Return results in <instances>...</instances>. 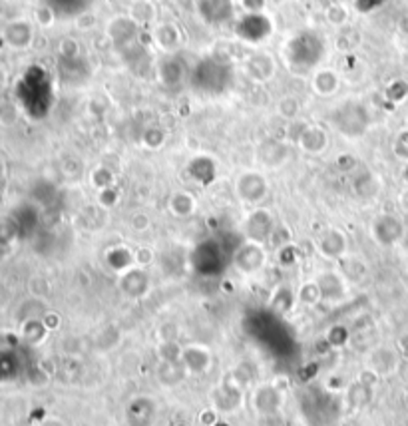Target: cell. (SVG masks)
Wrapping results in <instances>:
<instances>
[{
  "label": "cell",
  "mask_w": 408,
  "mask_h": 426,
  "mask_svg": "<svg viewBox=\"0 0 408 426\" xmlns=\"http://www.w3.org/2000/svg\"><path fill=\"white\" fill-rule=\"evenodd\" d=\"M335 126L342 136L357 137L362 136L367 132V126H369V116H367V110L357 102H347L342 108H339L335 112Z\"/></svg>",
  "instance_id": "1"
},
{
  "label": "cell",
  "mask_w": 408,
  "mask_h": 426,
  "mask_svg": "<svg viewBox=\"0 0 408 426\" xmlns=\"http://www.w3.org/2000/svg\"><path fill=\"white\" fill-rule=\"evenodd\" d=\"M371 231H373V238L378 245L392 247L405 238V223L400 217H396L392 213H382V215L374 217Z\"/></svg>",
  "instance_id": "2"
},
{
  "label": "cell",
  "mask_w": 408,
  "mask_h": 426,
  "mask_svg": "<svg viewBox=\"0 0 408 426\" xmlns=\"http://www.w3.org/2000/svg\"><path fill=\"white\" fill-rule=\"evenodd\" d=\"M265 261H267V253H265L263 243L249 241V239L239 245L235 255H233L235 267L241 273H245V275H253V273L261 271Z\"/></svg>",
  "instance_id": "3"
},
{
  "label": "cell",
  "mask_w": 408,
  "mask_h": 426,
  "mask_svg": "<svg viewBox=\"0 0 408 426\" xmlns=\"http://www.w3.org/2000/svg\"><path fill=\"white\" fill-rule=\"evenodd\" d=\"M235 191L245 204H259L267 197L269 186H267V182L261 173L249 171V173H243L239 177L237 184H235Z\"/></svg>",
  "instance_id": "4"
},
{
  "label": "cell",
  "mask_w": 408,
  "mask_h": 426,
  "mask_svg": "<svg viewBox=\"0 0 408 426\" xmlns=\"http://www.w3.org/2000/svg\"><path fill=\"white\" fill-rule=\"evenodd\" d=\"M402 365V357L398 355L396 347H376L369 353V367L374 369L378 375L392 376L400 371Z\"/></svg>",
  "instance_id": "5"
},
{
  "label": "cell",
  "mask_w": 408,
  "mask_h": 426,
  "mask_svg": "<svg viewBox=\"0 0 408 426\" xmlns=\"http://www.w3.org/2000/svg\"><path fill=\"white\" fill-rule=\"evenodd\" d=\"M155 418H157V403L152 396H137L128 405L126 420L130 426H152Z\"/></svg>",
  "instance_id": "6"
},
{
  "label": "cell",
  "mask_w": 408,
  "mask_h": 426,
  "mask_svg": "<svg viewBox=\"0 0 408 426\" xmlns=\"http://www.w3.org/2000/svg\"><path fill=\"white\" fill-rule=\"evenodd\" d=\"M119 291L130 297V299H139L150 291V277L144 271V267H130L119 275Z\"/></svg>",
  "instance_id": "7"
},
{
  "label": "cell",
  "mask_w": 408,
  "mask_h": 426,
  "mask_svg": "<svg viewBox=\"0 0 408 426\" xmlns=\"http://www.w3.org/2000/svg\"><path fill=\"white\" fill-rule=\"evenodd\" d=\"M315 281H317V285H319V289H321L323 301L340 303V301L347 297L349 285H347V277H344V275H340V273L337 271H324L321 273Z\"/></svg>",
  "instance_id": "8"
},
{
  "label": "cell",
  "mask_w": 408,
  "mask_h": 426,
  "mask_svg": "<svg viewBox=\"0 0 408 426\" xmlns=\"http://www.w3.org/2000/svg\"><path fill=\"white\" fill-rule=\"evenodd\" d=\"M273 223L271 213L267 209H255L247 220H245V235L249 241L257 243H265L273 235Z\"/></svg>",
  "instance_id": "9"
},
{
  "label": "cell",
  "mask_w": 408,
  "mask_h": 426,
  "mask_svg": "<svg viewBox=\"0 0 408 426\" xmlns=\"http://www.w3.org/2000/svg\"><path fill=\"white\" fill-rule=\"evenodd\" d=\"M182 365L187 375H204L211 365V353L204 345H187L182 351Z\"/></svg>",
  "instance_id": "10"
},
{
  "label": "cell",
  "mask_w": 408,
  "mask_h": 426,
  "mask_svg": "<svg viewBox=\"0 0 408 426\" xmlns=\"http://www.w3.org/2000/svg\"><path fill=\"white\" fill-rule=\"evenodd\" d=\"M251 403L259 414H275L283 405V392L275 385H259L251 396Z\"/></svg>",
  "instance_id": "11"
},
{
  "label": "cell",
  "mask_w": 408,
  "mask_h": 426,
  "mask_svg": "<svg viewBox=\"0 0 408 426\" xmlns=\"http://www.w3.org/2000/svg\"><path fill=\"white\" fill-rule=\"evenodd\" d=\"M319 253L327 259H342L347 255V235L340 229H327L317 241Z\"/></svg>",
  "instance_id": "12"
},
{
  "label": "cell",
  "mask_w": 408,
  "mask_h": 426,
  "mask_svg": "<svg viewBox=\"0 0 408 426\" xmlns=\"http://www.w3.org/2000/svg\"><path fill=\"white\" fill-rule=\"evenodd\" d=\"M374 389L373 387H367L362 385L360 380H353L349 387H347V392H344V403L351 410H360L365 409L371 400H373Z\"/></svg>",
  "instance_id": "13"
},
{
  "label": "cell",
  "mask_w": 408,
  "mask_h": 426,
  "mask_svg": "<svg viewBox=\"0 0 408 426\" xmlns=\"http://www.w3.org/2000/svg\"><path fill=\"white\" fill-rule=\"evenodd\" d=\"M200 12L207 22L217 24L231 17V2L229 0H200Z\"/></svg>",
  "instance_id": "14"
},
{
  "label": "cell",
  "mask_w": 408,
  "mask_h": 426,
  "mask_svg": "<svg viewBox=\"0 0 408 426\" xmlns=\"http://www.w3.org/2000/svg\"><path fill=\"white\" fill-rule=\"evenodd\" d=\"M329 144V137L323 128H307L299 137V146L309 154H321Z\"/></svg>",
  "instance_id": "15"
},
{
  "label": "cell",
  "mask_w": 408,
  "mask_h": 426,
  "mask_svg": "<svg viewBox=\"0 0 408 426\" xmlns=\"http://www.w3.org/2000/svg\"><path fill=\"white\" fill-rule=\"evenodd\" d=\"M273 70H275V64H273L271 58L265 56V54H255V56L249 58V62H247L249 76L255 78V80H261V82L267 80V78H271Z\"/></svg>",
  "instance_id": "16"
},
{
  "label": "cell",
  "mask_w": 408,
  "mask_h": 426,
  "mask_svg": "<svg viewBox=\"0 0 408 426\" xmlns=\"http://www.w3.org/2000/svg\"><path fill=\"white\" fill-rule=\"evenodd\" d=\"M170 211L175 217H189L195 211V200L191 193L177 191L170 197Z\"/></svg>",
  "instance_id": "17"
},
{
  "label": "cell",
  "mask_w": 408,
  "mask_h": 426,
  "mask_svg": "<svg viewBox=\"0 0 408 426\" xmlns=\"http://www.w3.org/2000/svg\"><path fill=\"white\" fill-rule=\"evenodd\" d=\"M313 88H315V92H319L323 96H329V94L337 92L339 78H337V74L333 70H319L315 80H313Z\"/></svg>",
  "instance_id": "18"
},
{
  "label": "cell",
  "mask_w": 408,
  "mask_h": 426,
  "mask_svg": "<svg viewBox=\"0 0 408 426\" xmlns=\"http://www.w3.org/2000/svg\"><path fill=\"white\" fill-rule=\"evenodd\" d=\"M297 297H299V301H301L303 305H309V307H313V305H317V303L323 301V295H321V289H319L317 281H307V283H303V285L299 287Z\"/></svg>",
  "instance_id": "19"
},
{
  "label": "cell",
  "mask_w": 408,
  "mask_h": 426,
  "mask_svg": "<svg viewBox=\"0 0 408 426\" xmlns=\"http://www.w3.org/2000/svg\"><path fill=\"white\" fill-rule=\"evenodd\" d=\"M112 182H114V175L112 171L106 170V168H98V170L92 171V186L100 189H110L112 188Z\"/></svg>",
  "instance_id": "20"
},
{
  "label": "cell",
  "mask_w": 408,
  "mask_h": 426,
  "mask_svg": "<svg viewBox=\"0 0 408 426\" xmlns=\"http://www.w3.org/2000/svg\"><path fill=\"white\" fill-rule=\"evenodd\" d=\"M357 380H360V383H362V385H367V387H373V389H376V385L382 380V376L378 375L374 369H371V367L367 365V367H365V369H362V371L357 375Z\"/></svg>",
  "instance_id": "21"
},
{
  "label": "cell",
  "mask_w": 408,
  "mask_h": 426,
  "mask_svg": "<svg viewBox=\"0 0 408 426\" xmlns=\"http://www.w3.org/2000/svg\"><path fill=\"white\" fill-rule=\"evenodd\" d=\"M394 154L408 162V130H402L394 139Z\"/></svg>",
  "instance_id": "22"
},
{
  "label": "cell",
  "mask_w": 408,
  "mask_h": 426,
  "mask_svg": "<svg viewBox=\"0 0 408 426\" xmlns=\"http://www.w3.org/2000/svg\"><path fill=\"white\" fill-rule=\"evenodd\" d=\"M134 261L137 263V267H148V265L153 261V251L152 249H148V247H142V249H137L136 251Z\"/></svg>",
  "instance_id": "23"
},
{
  "label": "cell",
  "mask_w": 408,
  "mask_h": 426,
  "mask_svg": "<svg viewBox=\"0 0 408 426\" xmlns=\"http://www.w3.org/2000/svg\"><path fill=\"white\" fill-rule=\"evenodd\" d=\"M132 227H134L136 231H146V229L150 227V217L144 215V213H136V215L132 217Z\"/></svg>",
  "instance_id": "24"
},
{
  "label": "cell",
  "mask_w": 408,
  "mask_h": 426,
  "mask_svg": "<svg viewBox=\"0 0 408 426\" xmlns=\"http://www.w3.org/2000/svg\"><path fill=\"white\" fill-rule=\"evenodd\" d=\"M396 351L402 357V360H408V333H402L396 341Z\"/></svg>",
  "instance_id": "25"
},
{
  "label": "cell",
  "mask_w": 408,
  "mask_h": 426,
  "mask_svg": "<svg viewBox=\"0 0 408 426\" xmlns=\"http://www.w3.org/2000/svg\"><path fill=\"white\" fill-rule=\"evenodd\" d=\"M398 375L402 376L405 380L408 383V360H402V365H400V371H398Z\"/></svg>",
  "instance_id": "26"
},
{
  "label": "cell",
  "mask_w": 408,
  "mask_h": 426,
  "mask_svg": "<svg viewBox=\"0 0 408 426\" xmlns=\"http://www.w3.org/2000/svg\"><path fill=\"white\" fill-rule=\"evenodd\" d=\"M405 177H407V182H408V166H407V170H405Z\"/></svg>",
  "instance_id": "27"
},
{
  "label": "cell",
  "mask_w": 408,
  "mask_h": 426,
  "mask_svg": "<svg viewBox=\"0 0 408 426\" xmlns=\"http://www.w3.org/2000/svg\"><path fill=\"white\" fill-rule=\"evenodd\" d=\"M402 426H408V416H407V420H405V425H402Z\"/></svg>",
  "instance_id": "28"
}]
</instances>
